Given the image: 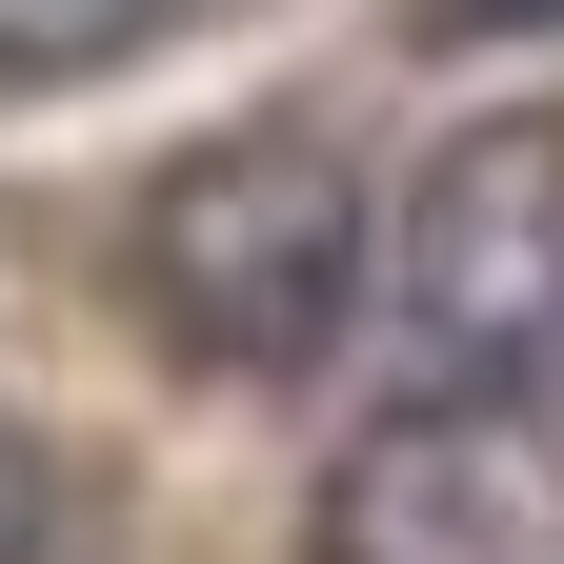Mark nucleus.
I'll use <instances>...</instances> for the list:
<instances>
[{"instance_id":"3","label":"nucleus","mask_w":564,"mask_h":564,"mask_svg":"<svg viewBox=\"0 0 564 564\" xmlns=\"http://www.w3.org/2000/svg\"><path fill=\"white\" fill-rule=\"evenodd\" d=\"M303 564H564V423L524 383H423L323 464Z\"/></svg>"},{"instance_id":"5","label":"nucleus","mask_w":564,"mask_h":564,"mask_svg":"<svg viewBox=\"0 0 564 564\" xmlns=\"http://www.w3.org/2000/svg\"><path fill=\"white\" fill-rule=\"evenodd\" d=\"M0 564H41V444L0 423Z\"/></svg>"},{"instance_id":"6","label":"nucleus","mask_w":564,"mask_h":564,"mask_svg":"<svg viewBox=\"0 0 564 564\" xmlns=\"http://www.w3.org/2000/svg\"><path fill=\"white\" fill-rule=\"evenodd\" d=\"M464 21H544V0H464Z\"/></svg>"},{"instance_id":"2","label":"nucleus","mask_w":564,"mask_h":564,"mask_svg":"<svg viewBox=\"0 0 564 564\" xmlns=\"http://www.w3.org/2000/svg\"><path fill=\"white\" fill-rule=\"evenodd\" d=\"M383 303L423 364H484V383H524L544 343H564V121H464L444 162L403 182V223H383Z\"/></svg>"},{"instance_id":"4","label":"nucleus","mask_w":564,"mask_h":564,"mask_svg":"<svg viewBox=\"0 0 564 564\" xmlns=\"http://www.w3.org/2000/svg\"><path fill=\"white\" fill-rule=\"evenodd\" d=\"M162 21H202V0H0V82H101Z\"/></svg>"},{"instance_id":"1","label":"nucleus","mask_w":564,"mask_h":564,"mask_svg":"<svg viewBox=\"0 0 564 564\" xmlns=\"http://www.w3.org/2000/svg\"><path fill=\"white\" fill-rule=\"evenodd\" d=\"M364 262H383V223H364V162L323 121H223L141 202V323L202 383H303L364 323Z\"/></svg>"}]
</instances>
